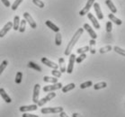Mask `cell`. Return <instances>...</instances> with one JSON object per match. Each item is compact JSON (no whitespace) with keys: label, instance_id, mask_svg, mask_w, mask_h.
Segmentation results:
<instances>
[{"label":"cell","instance_id":"cell-9","mask_svg":"<svg viewBox=\"0 0 125 117\" xmlns=\"http://www.w3.org/2000/svg\"><path fill=\"white\" fill-rule=\"evenodd\" d=\"M94 0H88L87 2H86V5L85 6V7L79 12L80 15L83 16V15H85V14H87L88 12H89V10H90V8L92 7V6L94 5Z\"/></svg>","mask_w":125,"mask_h":117},{"label":"cell","instance_id":"cell-14","mask_svg":"<svg viewBox=\"0 0 125 117\" xmlns=\"http://www.w3.org/2000/svg\"><path fill=\"white\" fill-rule=\"evenodd\" d=\"M87 17L88 19L91 21L92 23H93V25L95 29H100V23H98V21L96 20V18L94 16V14H91V13H87Z\"/></svg>","mask_w":125,"mask_h":117},{"label":"cell","instance_id":"cell-23","mask_svg":"<svg viewBox=\"0 0 125 117\" xmlns=\"http://www.w3.org/2000/svg\"><path fill=\"white\" fill-rule=\"evenodd\" d=\"M43 81H44V82H49V83L55 84V83L58 82V78L55 77H49V76H45V77H43Z\"/></svg>","mask_w":125,"mask_h":117},{"label":"cell","instance_id":"cell-6","mask_svg":"<svg viewBox=\"0 0 125 117\" xmlns=\"http://www.w3.org/2000/svg\"><path fill=\"white\" fill-rule=\"evenodd\" d=\"M23 17H24V20L29 23V25L31 26L32 29H36L37 27V24H36V22H34L33 18L31 17V15L29 14L28 12H25L23 14Z\"/></svg>","mask_w":125,"mask_h":117},{"label":"cell","instance_id":"cell-4","mask_svg":"<svg viewBox=\"0 0 125 117\" xmlns=\"http://www.w3.org/2000/svg\"><path fill=\"white\" fill-rule=\"evenodd\" d=\"M76 55L74 53H72V54L69 55V60H68V68H67V70L66 72L68 73V74H71L72 72H73V69H74V64H75V61H76Z\"/></svg>","mask_w":125,"mask_h":117},{"label":"cell","instance_id":"cell-21","mask_svg":"<svg viewBox=\"0 0 125 117\" xmlns=\"http://www.w3.org/2000/svg\"><path fill=\"white\" fill-rule=\"evenodd\" d=\"M28 67H29V68H31V69H35V70H36V71H38V72L42 71V68H41L38 64L34 63L33 61H29Z\"/></svg>","mask_w":125,"mask_h":117},{"label":"cell","instance_id":"cell-36","mask_svg":"<svg viewBox=\"0 0 125 117\" xmlns=\"http://www.w3.org/2000/svg\"><path fill=\"white\" fill-rule=\"evenodd\" d=\"M51 74L53 75L55 77H57V78H59V77H61V75H62V73L60 71V70H58V69H52V71H51Z\"/></svg>","mask_w":125,"mask_h":117},{"label":"cell","instance_id":"cell-19","mask_svg":"<svg viewBox=\"0 0 125 117\" xmlns=\"http://www.w3.org/2000/svg\"><path fill=\"white\" fill-rule=\"evenodd\" d=\"M105 4H106V6L109 7V9L111 10V12L113 13V14L117 13V8L115 7L114 4L112 2V0H105Z\"/></svg>","mask_w":125,"mask_h":117},{"label":"cell","instance_id":"cell-41","mask_svg":"<svg viewBox=\"0 0 125 117\" xmlns=\"http://www.w3.org/2000/svg\"><path fill=\"white\" fill-rule=\"evenodd\" d=\"M60 117H68V114H66V113H65L64 111L60 112Z\"/></svg>","mask_w":125,"mask_h":117},{"label":"cell","instance_id":"cell-7","mask_svg":"<svg viewBox=\"0 0 125 117\" xmlns=\"http://www.w3.org/2000/svg\"><path fill=\"white\" fill-rule=\"evenodd\" d=\"M41 86L39 84H36L33 88V95H32V102L34 104H37L39 101V96H40Z\"/></svg>","mask_w":125,"mask_h":117},{"label":"cell","instance_id":"cell-30","mask_svg":"<svg viewBox=\"0 0 125 117\" xmlns=\"http://www.w3.org/2000/svg\"><path fill=\"white\" fill-rule=\"evenodd\" d=\"M25 26H26V21L25 20L20 21V25H19L18 31L20 32H23L25 31Z\"/></svg>","mask_w":125,"mask_h":117},{"label":"cell","instance_id":"cell-16","mask_svg":"<svg viewBox=\"0 0 125 117\" xmlns=\"http://www.w3.org/2000/svg\"><path fill=\"white\" fill-rule=\"evenodd\" d=\"M108 18L111 20V22L114 23L115 24H117V25H121V24L122 23V20H121V19H119V18H117L114 14H108Z\"/></svg>","mask_w":125,"mask_h":117},{"label":"cell","instance_id":"cell-22","mask_svg":"<svg viewBox=\"0 0 125 117\" xmlns=\"http://www.w3.org/2000/svg\"><path fill=\"white\" fill-rule=\"evenodd\" d=\"M19 25H20V17L16 15L14 18V22H13V28L14 31H18L19 29Z\"/></svg>","mask_w":125,"mask_h":117},{"label":"cell","instance_id":"cell-31","mask_svg":"<svg viewBox=\"0 0 125 117\" xmlns=\"http://www.w3.org/2000/svg\"><path fill=\"white\" fill-rule=\"evenodd\" d=\"M93 86V82L92 81H85V82L82 83L80 85V88L81 89H85L86 87H90V86Z\"/></svg>","mask_w":125,"mask_h":117},{"label":"cell","instance_id":"cell-13","mask_svg":"<svg viewBox=\"0 0 125 117\" xmlns=\"http://www.w3.org/2000/svg\"><path fill=\"white\" fill-rule=\"evenodd\" d=\"M94 11H95V14H96V16L99 20H103L104 19V14H103V12L101 10V7H100V5L98 3H94Z\"/></svg>","mask_w":125,"mask_h":117},{"label":"cell","instance_id":"cell-24","mask_svg":"<svg viewBox=\"0 0 125 117\" xmlns=\"http://www.w3.org/2000/svg\"><path fill=\"white\" fill-rule=\"evenodd\" d=\"M106 86H107V83L106 82H100L94 85V90H99V89L105 88Z\"/></svg>","mask_w":125,"mask_h":117},{"label":"cell","instance_id":"cell-15","mask_svg":"<svg viewBox=\"0 0 125 117\" xmlns=\"http://www.w3.org/2000/svg\"><path fill=\"white\" fill-rule=\"evenodd\" d=\"M0 96L2 97V98L4 99V101H6V103H11L12 102L11 97L6 94V90H5L4 88H0Z\"/></svg>","mask_w":125,"mask_h":117},{"label":"cell","instance_id":"cell-34","mask_svg":"<svg viewBox=\"0 0 125 117\" xmlns=\"http://www.w3.org/2000/svg\"><path fill=\"white\" fill-rule=\"evenodd\" d=\"M23 1V0H15V1H14V3L13 4V6H12V9H13L14 11H15V10L18 8V6L21 5V3H22Z\"/></svg>","mask_w":125,"mask_h":117},{"label":"cell","instance_id":"cell-33","mask_svg":"<svg viewBox=\"0 0 125 117\" xmlns=\"http://www.w3.org/2000/svg\"><path fill=\"white\" fill-rule=\"evenodd\" d=\"M32 3L35 6H37L38 7H40V8H43L44 7V3H43L42 0H32Z\"/></svg>","mask_w":125,"mask_h":117},{"label":"cell","instance_id":"cell-2","mask_svg":"<svg viewBox=\"0 0 125 117\" xmlns=\"http://www.w3.org/2000/svg\"><path fill=\"white\" fill-rule=\"evenodd\" d=\"M63 111V107L59 106V107H46V108H42L41 113L43 114H60V112Z\"/></svg>","mask_w":125,"mask_h":117},{"label":"cell","instance_id":"cell-18","mask_svg":"<svg viewBox=\"0 0 125 117\" xmlns=\"http://www.w3.org/2000/svg\"><path fill=\"white\" fill-rule=\"evenodd\" d=\"M59 68L60 69V71L61 73H64L67 70V68H66V64H65V60L63 58H60L59 59Z\"/></svg>","mask_w":125,"mask_h":117},{"label":"cell","instance_id":"cell-42","mask_svg":"<svg viewBox=\"0 0 125 117\" xmlns=\"http://www.w3.org/2000/svg\"><path fill=\"white\" fill-rule=\"evenodd\" d=\"M72 117H80V114H77V113H74V114H72Z\"/></svg>","mask_w":125,"mask_h":117},{"label":"cell","instance_id":"cell-26","mask_svg":"<svg viewBox=\"0 0 125 117\" xmlns=\"http://www.w3.org/2000/svg\"><path fill=\"white\" fill-rule=\"evenodd\" d=\"M114 52H117L118 54L122 55V56L125 57V50L122 49L121 47H118V46H114Z\"/></svg>","mask_w":125,"mask_h":117},{"label":"cell","instance_id":"cell-38","mask_svg":"<svg viewBox=\"0 0 125 117\" xmlns=\"http://www.w3.org/2000/svg\"><path fill=\"white\" fill-rule=\"evenodd\" d=\"M2 1V3L4 4V6H6V7H9V6H11V4L9 2V0H1Z\"/></svg>","mask_w":125,"mask_h":117},{"label":"cell","instance_id":"cell-27","mask_svg":"<svg viewBox=\"0 0 125 117\" xmlns=\"http://www.w3.org/2000/svg\"><path fill=\"white\" fill-rule=\"evenodd\" d=\"M112 49H113V47H112L111 45H106L104 46V47H102V48H100L99 50V52L100 53H106V52H110V51H112Z\"/></svg>","mask_w":125,"mask_h":117},{"label":"cell","instance_id":"cell-28","mask_svg":"<svg viewBox=\"0 0 125 117\" xmlns=\"http://www.w3.org/2000/svg\"><path fill=\"white\" fill-rule=\"evenodd\" d=\"M7 65H8V61H7L6 60H3V61H2L1 65H0V75L2 74V73L4 72V70L6 69Z\"/></svg>","mask_w":125,"mask_h":117},{"label":"cell","instance_id":"cell-17","mask_svg":"<svg viewBox=\"0 0 125 117\" xmlns=\"http://www.w3.org/2000/svg\"><path fill=\"white\" fill-rule=\"evenodd\" d=\"M45 23H46V25L48 26L49 28L51 29V30H52L53 32H60V28H59V27H58L56 24H54V23H52V22H51L50 20L46 21Z\"/></svg>","mask_w":125,"mask_h":117},{"label":"cell","instance_id":"cell-1","mask_svg":"<svg viewBox=\"0 0 125 117\" xmlns=\"http://www.w3.org/2000/svg\"><path fill=\"white\" fill-rule=\"evenodd\" d=\"M83 32H84V28H79L77 29V31L75 32V34L73 35V37L72 39L70 40V42L68 43V46H67V48L65 50V55L66 56H69L71 54V52H72V50L74 48V46L76 45V43H77V41L79 40V38L81 37V35L83 34Z\"/></svg>","mask_w":125,"mask_h":117},{"label":"cell","instance_id":"cell-5","mask_svg":"<svg viewBox=\"0 0 125 117\" xmlns=\"http://www.w3.org/2000/svg\"><path fill=\"white\" fill-rule=\"evenodd\" d=\"M62 84L61 83H55L53 85H50V86H43L42 90L44 92H52L55 91V90H58V89H60L62 87Z\"/></svg>","mask_w":125,"mask_h":117},{"label":"cell","instance_id":"cell-25","mask_svg":"<svg viewBox=\"0 0 125 117\" xmlns=\"http://www.w3.org/2000/svg\"><path fill=\"white\" fill-rule=\"evenodd\" d=\"M61 43H62V38H61V34L60 32H56V35H55V44L57 46L61 45Z\"/></svg>","mask_w":125,"mask_h":117},{"label":"cell","instance_id":"cell-11","mask_svg":"<svg viewBox=\"0 0 125 117\" xmlns=\"http://www.w3.org/2000/svg\"><path fill=\"white\" fill-rule=\"evenodd\" d=\"M83 28H84V30H85V31L87 32L88 33H89V36L92 38V39H94V40H95L97 38V34L96 32L92 29V27L88 23H85L84 24V26H83Z\"/></svg>","mask_w":125,"mask_h":117},{"label":"cell","instance_id":"cell-8","mask_svg":"<svg viewBox=\"0 0 125 117\" xmlns=\"http://www.w3.org/2000/svg\"><path fill=\"white\" fill-rule=\"evenodd\" d=\"M41 61H42L44 65H46L47 67H49V68H51L52 69H59V65H58V64H56V63H54V62H52V61H51V60H48V59H47V58H45V57L42 58Z\"/></svg>","mask_w":125,"mask_h":117},{"label":"cell","instance_id":"cell-20","mask_svg":"<svg viewBox=\"0 0 125 117\" xmlns=\"http://www.w3.org/2000/svg\"><path fill=\"white\" fill-rule=\"evenodd\" d=\"M75 87H76V85H75L74 83H70V84H68L67 86H62V87H61V90H62L63 93H68V92H69L70 90H73Z\"/></svg>","mask_w":125,"mask_h":117},{"label":"cell","instance_id":"cell-39","mask_svg":"<svg viewBox=\"0 0 125 117\" xmlns=\"http://www.w3.org/2000/svg\"><path fill=\"white\" fill-rule=\"evenodd\" d=\"M23 117H39L38 115L36 114H23Z\"/></svg>","mask_w":125,"mask_h":117},{"label":"cell","instance_id":"cell-35","mask_svg":"<svg viewBox=\"0 0 125 117\" xmlns=\"http://www.w3.org/2000/svg\"><path fill=\"white\" fill-rule=\"evenodd\" d=\"M85 58H86V54H85V53H82V54L79 55V57L76 58V62L79 64V63H81L83 60H85Z\"/></svg>","mask_w":125,"mask_h":117},{"label":"cell","instance_id":"cell-29","mask_svg":"<svg viewBox=\"0 0 125 117\" xmlns=\"http://www.w3.org/2000/svg\"><path fill=\"white\" fill-rule=\"evenodd\" d=\"M22 78H23V73L20 72V71H18L16 73V76H15V79H14V81H15L16 84H21V82H22Z\"/></svg>","mask_w":125,"mask_h":117},{"label":"cell","instance_id":"cell-37","mask_svg":"<svg viewBox=\"0 0 125 117\" xmlns=\"http://www.w3.org/2000/svg\"><path fill=\"white\" fill-rule=\"evenodd\" d=\"M112 29H113V23H112L111 21H109L106 23V31H107V32H111Z\"/></svg>","mask_w":125,"mask_h":117},{"label":"cell","instance_id":"cell-3","mask_svg":"<svg viewBox=\"0 0 125 117\" xmlns=\"http://www.w3.org/2000/svg\"><path fill=\"white\" fill-rule=\"evenodd\" d=\"M57 96V94L55 93V92H50L47 96H46L45 97H43V98H42L41 100H39L37 103V106H43L44 105H45L46 103H48L49 101H51V99H53L55 96Z\"/></svg>","mask_w":125,"mask_h":117},{"label":"cell","instance_id":"cell-32","mask_svg":"<svg viewBox=\"0 0 125 117\" xmlns=\"http://www.w3.org/2000/svg\"><path fill=\"white\" fill-rule=\"evenodd\" d=\"M89 51V46H84L82 48H78L77 49V52L78 54H82V53H85L86 52Z\"/></svg>","mask_w":125,"mask_h":117},{"label":"cell","instance_id":"cell-12","mask_svg":"<svg viewBox=\"0 0 125 117\" xmlns=\"http://www.w3.org/2000/svg\"><path fill=\"white\" fill-rule=\"evenodd\" d=\"M38 109L37 104H34V105H31V106H21L19 110L20 112H23V113H25V112H30V111H36Z\"/></svg>","mask_w":125,"mask_h":117},{"label":"cell","instance_id":"cell-40","mask_svg":"<svg viewBox=\"0 0 125 117\" xmlns=\"http://www.w3.org/2000/svg\"><path fill=\"white\" fill-rule=\"evenodd\" d=\"M95 40H94V39H91L90 40V42H89V47H94V45H95Z\"/></svg>","mask_w":125,"mask_h":117},{"label":"cell","instance_id":"cell-10","mask_svg":"<svg viewBox=\"0 0 125 117\" xmlns=\"http://www.w3.org/2000/svg\"><path fill=\"white\" fill-rule=\"evenodd\" d=\"M12 28H13V23H12V22H7V23L4 26L3 29L0 30V38H3L4 36H6V33H7Z\"/></svg>","mask_w":125,"mask_h":117}]
</instances>
